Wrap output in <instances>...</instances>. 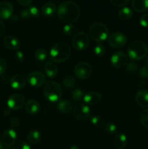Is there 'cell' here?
I'll return each instance as SVG.
<instances>
[{"label":"cell","instance_id":"45","mask_svg":"<svg viewBox=\"0 0 148 149\" xmlns=\"http://www.w3.org/2000/svg\"><path fill=\"white\" fill-rule=\"evenodd\" d=\"M17 3L22 6H29L32 3L31 0H17Z\"/></svg>","mask_w":148,"mask_h":149},{"label":"cell","instance_id":"27","mask_svg":"<svg viewBox=\"0 0 148 149\" xmlns=\"http://www.w3.org/2000/svg\"><path fill=\"white\" fill-rule=\"evenodd\" d=\"M63 32L68 36H72L78 33V28L72 23H68L63 27Z\"/></svg>","mask_w":148,"mask_h":149},{"label":"cell","instance_id":"36","mask_svg":"<svg viewBox=\"0 0 148 149\" xmlns=\"http://www.w3.org/2000/svg\"><path fill=\"white\" fill-rule=\"evenodd\" d=\"M105 131L109 135H113V134L115 133L117 131V127L115 124L110 122L105 125Z\"/></svg>","mask_w":148,"mask_h":149},{"label":"cell","instance_id":"43","mask_svg":"<svg viewBox=\"0 0 148 149\" xmlns=\"http://www.w3.org/2000/svg\"><path fill=\"white\" fill-rule=\"evenodd\" d=\"M15 57L19 63H23L24 61V55H23V52L22 51H17L15 54Z\"/></svg>","mask_w":148,"mask_h":149},{"label":"cell","instance_id":"13","mask_svg":"<svg viewBox=\"0 0 148 149\" xmlns=\"http://www.w3.org/2000/svg\"><path fill=\"white\" fill-rule=\"evenodd\" d=\"M14 10L12 4L10 1H3L0 2V18L7 20L12 16Z\"/></svg>","mask_w":148,"mask_h":149},{"label":"cell","instance_id":"17","mask_svg":"<svg viewBox=\"0 0 148 149\" xmlns=\"http://www.w3.org/2000/svg\"><path fill=\"white\" fill-rule=\"evenodd\" d=\"M3 44L6 48L10 50H16L18 49L20 47V39L12 35L6 36L3 40Z\"/></svg>","mask_w":148,"mask_h":149},{"label":"cell","instance_id":"47","mask_svg":"<svg viewBox=\"0 0 148 149\" xmlns=\"http://www.w3.org/2000/svg\"><path fill=\"white\" fill-rule=\"evenodd\" d=\"M10 113V109H6L4 110V116H7Z\"/></svg>","mask_w":148,"mask_h":149},{"label":"cell","instance_id":"42","mask_svg":"<svg viewBox=\"0 0 148 149\" xmlns=\"http://www.w3.org/2000/svg\"><path fill=\"white\" fill-rule=\"evenodd\" d=\"M10 125H11L13 128L18 127L19 125H20V120H19L17 117L12 118V119H11V121H10Z\"/></svg>","mask_w":148,"mask_h":149},{"label":"cell","instance_id":"49","mask_svg":"<svg viewBox=\"0 0 148 149\" xmlns=\"http://www.w3.org/2000/svg\"><path fill=\"white\" fill-rule=\"evenodd\" d=\"M3 148V146H2V143H1V142L0 141V149H2Z\"/></svg>","mask_w":148,"mask_h":149},{"label":"cell","instance_id":"39","mask_svg":"<svg viewBox=\"0 0 148 149\" xmlns=\"http://www.w3.org/2000/svg\"><path fill=\"white\" fill-rule=\"evenodd\" d=\"M139 76L142 79H148V65H144L139 71Z\"/></svg>","mask_w":148,"mask_h":149},{"label":"cell","instance_id":"7","mask_svg":"<svg viewBox=\"0 0 148 149\" xmlns=\"http://www.w3.org/2000/svg\"><path fill=\"white\" fill-rule=\"evenodd\" d=\"M93 72L91 65L86 62H80L74 68L75 76L79 79H86L89 78Z\"/></svg>","mask_w":148,"mask_h":149},{"label":"cell","instance_id":"38","mask_svg":"<svg viewBox=\"0 0 148 149\" xmlns=\"http://www.w3.org/2000/svg\"><path fill=\"white\" fill-rule=\"evenodd\" d=\"M28 10L29 13H30V17L36 18V17H38L40 15V13H39V9H38L36 6H29Z\"/></svg>","mask_w":148,"mask_h":149},{"label":"cell","instance_id":"23","mask_svg":"<svg viewBox=\"0 0 148 149\" xmlns=\"http://www.w3.org/2000/svg\"><path fill=\"white\" fill-rule=\"evenodd\" d=\"M45 74L49 78H55L58 73V68L53 62H47L44 66Z\"/></svg>","mask_w":148,"mask_h":149},{"label":"cell","instance_id":"14","mask_svg":"<svg viewBox=\"0 0 148 149\" xmlns=\"http://www.w3.org/2000/svg\"><path fill=\"white\" fill-rule=\"evenodd\" d=\"M16 139H17V133H16L15 130L13 129H10L6 130L3 133L2 137H1L2 143L7 147H10L14 146L15 144Z\"/></svg>","mask_w":148,"mask_h":149},{"label":"cell","instance_id":"34","mask_svg":"<svg viewBox=\"0 0 148 149\" xmlns=\"http://www.w3.org/2000/svg\"><path fill=\"white\" fill-rule=\"evenodd\" d=\"M138 69H139V66L134 62L128 63V64L126 66V71L130 73V74H135L138 71Z\"/></svg>","mask_w":148,"mask_h":149},{"label":"cell","instance_id":"11","mask_svg":"<svg viewBox=\"0 0 148 149\" xmlns=\"http://www.w3.org/2000/svg\"><path fill=\"white\" fill-rule=\"evenodd\" d=\"M110 62L115 68H123L128 64V56L123 51H118L112 55Z\"/></svg>","mask_w":148,"mask_h":149},{"label":"cell","instance_id":"2","mask_svg":"<svg viewBox=\"0 0 148 149\" xmlns=\"http://www.w3.org/2000/svg\"><path fill=\"white\" fill-rule=\"evenodd\" d=\"M72 50L68 44L63 42L55 43L50 49L49 55L54 63H63L71 57Z\"/></svg>","mask_w":148,"mask_h":149},{"label":"cell","instance_id":"29","mask_svg":"<svg viewBox=\"0 0 148 149\" xmlns=\"http://www.w3.org/2000/svg\"><path fill=\"white\" fill-rule=\"evenodd\" d=\"M91 122L94 126L100 128L102 127L105 123V120L100 116H93L91 118Z\"/></svg>","mask_w":148,"mask_h":149},{"label":"cell","instance_id":"25","mask_svg":"<svg viewBox=\"0 0 148 149\" xmlns=\"http://www.w3.org/2000/svg\"><path fill=\"white\" fill-rule=\"evenodd\" d=\"M27 139L30 144H33V145L37 144L38 143L40 142L41 139V132L38 130H31L28 134Z\"/></svg>","mask_w":148,"mask_h":149},{"label":"cell","instance_id":"46","mask_svg":"<svg viewBox=\"0 0 148 149\" xmlns=\"http://www.w3.org/2000/svg\"><path fill=\"white\" fill-rule=\"evenodd\" d=\"M5 32V25L0 20V36H2Z\"/></svg>","mask_w":148,"mask_h":149},{"label":"cell","instance_id":"22","mask_svg":"<svg viewBox=\"0 0 148 149\" xmlns=\"http://www.w3.org/2000/svg\"><path fill=\"white\" fill-rule=\"evenodd\" d=\"M114 146L117 149H124L127 144V138L123 133H118L114 138Z\"/></svg>","mask_w":148,"mask_h":149},{"label":"cell","instance_id":"5","mask_svg":"<svg viewBox=\"0 0 148 149\" xmlns=\"http://www.w3.org/2000/svg\"><path fill=\"white\" fill-rule=\"evenodd\" d=\"M89 33L91 39L97 42H104L108 37V28L104 23L96 22L89 28Z\"/></svg>","mask_w":148,"mask_h":149},{"label":"cell","instance_id":"9","mask_svg":"<svg viewBox=\"0 0 148 149\" xmlns=\"http://www.w3.org/2000/svg\"><path fill=\"white\" fill-rule=\"evenodd\" d=\"M127 42V37L121 32H114L110 35L108 38V43L112 47H123Z\"/></svg>","mask_w":148,"mask_h":149},{"label":"cell","instance_id":"50","mask_svg":"<svg viewBox=\"0 0 148 149\" xmlns=\"http://www.w3.org/2000/svg\"><path fill=\"white\" fill-rule=\"evenodd\" d=\"M146 63H147V65H148V56L146 58Z\"/></svg>","mask_w":148,"mask_h":149},{"label":"cell","instance_id":"1","mask_svg":"<svg viewBox=\"0 0 148 149\" xmlns=\"http://www.w3.org/2000/svg\"><path fill=\"white\" fill-rule=\"evenodd\" d=\"M57 15L61 20L67 23L76 22L81 16V9L75 2L65 1L61 3L57 8Z\"/></svg>","mask_w":148,"mask_h":149},{"label":"cell","instance_id":"10","mask_svg":"<svg viewBox=\"0 0 148 149\" xmlns=\"http://www.w3.org/2000/svg\"><path fill=\"white\" fill-rule=\"evenodd\" d=\"M89 106L84 103H80L76 105L73 109V116L75 119L79 121H85L88 119L90 116Z\"/></svg>","mask_w":148,"mask_h":149},{"label":"cell","instance_id":"28","mask_svg":"<svg viewBox=\"0 0 148 149\" xmlns=\"http://www.w3.org/2000/svg\"><path fill=\"white\" fill-rule=\"evenodd\" d=\"M62 83L66 88L71 89L72 87H75V84H76V81L73 76L68 75L64 77L63 79H62Z\"/></svg>","mask_w":148,"mask_h":149},{"label":"cell","instance_id":"26","mask_svg":"<svg viewBox=\"0 0 148 149\" xmlns=\"http://www.w3.org/2000/svg\"><path fill=\"white\" fill-rule=\"evenodd\" d=\"M133 16V11L131 8L128 7H122L118 11V17L121 20L126 21L131 18Z\"/></svg>","mask_w":148,"mask_h":149},{"label":"cell","instance_id":"16","mask_svg":"<svg viewBox=\"0 0 148 149\" xmlns=\"http://www.w3.org/2000/svg\"><path fill=\"white\" fill-rule=\"evenodd\" d=\"M84 101L88 106H93L100 103L102 100V95L99 92L90 91L86 93L84 96Z\"/></svg>","mask_w":148,"mask_h":149},{"label":"cell","instance_id":"32","mask_svg":"<svg viewBox=\"0 0 148 149\" xmlns=\"http://www.w3.org/2000/svg\"><path fill=\"white\" fill-rule=\"evenodd\" d=\"M84 93L81 89H75L73 90L72 94V98L74 101H78L84 98Z\"/></svg>","mask_w":148,"mask_h":149},{"label":"cell","instance_id":"41","mask_svg":"<svg viewBox=\"0 0 148 149\" xmlns=\"http://www.w3.org/2000/svg\"><path fill=\"white\" fill-rule=\"evenodd\" d=\"M141 26L143 27H148V13H145L139 20Z\"/></svg>","mask_w":148,"mask_h":149},{"label":"cell","instance_id":"24","mask_svg":"<svg viewBox=\"0 0 148 149\" xmlns=\"http://www.w3.org/2000/svg\"><path fill=\"white\" fill-rule=\"evenodd\" d=\"M58 111L61 113H68L72 111L73 106L71 102L68 101V100H60L58 103L57 106Z\"/></svg>","mask_w":148,"mask_h":149},{"label":"cell","instance_id":"18","mask_svg":"<svg viewBox=\"0 0 148 149\" xmlns=\"http://www.w3.org/2000/svg\"><path fill=\"white\" fill-rule=\"evenodd\" d=\"M10 84L13 89L20 90L26 85V80L20 74H15L10 78Z\"/></svg>","mask_w":148,"mask_h":149},{"label":"cell","instance_id":"48","mask_svg":"<svg viewBox=\"0 0 148 149\" xmlns=\"http://www.w3.org/2000/svg\"><path fill=\"white\" fill-rule=\"evenodd\" d=\"M70 149H79V148H78V147L77 146L73 145V146H72L71 147V148H70Z\"/></svg>","mask_w":148,"mask_h":149},{"label":"cell","instance_id":"33","mask_svg":"<svg viewBox=\"0 0 148 149\" xmlns=\"http://www.w3.org/2000/svg\"><path fill=\"white\" fill-rule=\"evenodd\" d=\"M94 52L97 56L101 57L104 55L105 53V48H104V45L102 44H97L95 46L94 49Z\"/></svg>","mask_w":148,"mask_h":149},{"label":"cell","instance_id":"35","mask_svg":"<svg viewBox=\"0 0 148 149\" xmlns=\"http://www.w3.org/2000/svg\"><path fill=\"white\" fill-rule=\"evenodd\" d=\"M110 2L113 6H115V7H124L130 3V1L129 0H111Z\"/></svg>","mask_w":148,"mask_h":149},{"label":"cell","instance_id":"12","mask_svg":"<svg viewBox=\"0 0 148 149\" xmlns=\"http://www.w3.org/2000/svg\"><path fill=\"white\" fill-rule=\"evenodd\" d=\"M27 81L32 87H39L45 84L46 77L44 74L40 71H33L28 76Z\"/></svg>","mask_w":148,"mask_h":149},{"label":"cell","instance_id":"19","mask_svg":"<svg viewBox=\"0 0 148 149\" xmlns=\"http://www.w3.org/2000/svg\"><path fill=\"white\" fill-rule=\"evenodd\" d=\"M131 7L137 13H145L148 11V0H133Z\"/></svg>","mask_w":148,"mask_h":149},{"label":"cell","instance_id":"15","mask_svg":"<svg viewBox=\"0 0 148 149\" xmlns=\"http://www.w3.org/2000/svg\"><path fill=\"white\" fill-rule=\"evenodd\" d=\"M135 100L139 106L145 109H148V90L141 89L136 93Z\"/></svg>","mask_w":148,"mask_h":149},{"label":"cell","instance_id":"30","mask_svg":"<svg viewBox=\"0 0 148 149\" xmlns=\"http://www.w3.org/2000/svg\"><path fill=\"white\" fill-rule=\"evenodd\" d=\"M140 121L142 122V125L148 130V109L142 111L140 114Z\"/></svg>","mask_w":148,"mask_h":149},{"label":"cell","instance_id":"8","mask_svg":"<svg viewBox=\"0 0 148 149\" xmlns=\"http://www.w3.org/2000/svg\"><path fill=\"white\" fill-rule=\"evenodd\" d=\"M7 103L10 110H19L26 104V98L23 95L15 93L8 97Z\"/></svg>","mask_w":148,"mask_h":149},{"label":"cell","instance_id":"3","mask_svg":"<svg viewBox=\"0 0 148 149\" xmlns=\"http://www.w3.org/2000/svg\"><path fill=\"white\" fill-rule=\"evenodd\" d=\"M43 93L44 97L49 101L55 103L61 98L62 90L59 83L54 81H49L44 87Z\"/></svg>","mask_w":148,"mask_h":149},{"label":"cell","instance_id":"20","mask_svg":"<svg viewBox=\"0 0 148 149\" xmlns=\"http://www.w3.org/2000/svg\"><path fill=\"white\" fill-rule=\"evenodd\" d=\"M25 109L29 114H35L40 110V104L36 100L30 99L28 100L25 104Z\"/></svg>","mask_w":148,"mask_h":149},{"label":"cell","instance_id":"4","mask_svg":"<svg viewBox=\"0 0 148 149\" xmlns=\"http://www.w3.org/2000/svg\"><path fill=\"white\" fill-rule=\"evenodd\" d=\"M147 52V45L142 41H134L128 48V55L133 61H139L145 58Z\"/></svg>","mask_w":148,"mask_h":149},{"label":"cell","instance_id":"31","mask_svg":"<svg viewBox=\"0 0 148 149\" xmlns=\"http://www.w3.org/2000/svg\"><path fill=\"white\" fill-rule=\"evenodd\" d=\"M35 58L37 61H43L46 58V52L45 49L39 48L35 52Z\"/></svg>","mask_w":148,"mask_h":149},{"label":"cell","instance_id":"21","mask_svg":"<svg viewBox=\"0 0 148 149\" xmlns=\"http://www.w3.org/2000/svg\"><path fill=\"white\" fill-rule=\"evenodd\" d=\"M57 7L55 3L52 1H48L43 4L41 7V13L46 17H51L55 13Z\"/></svg>","mask_w":148,"mask_h":149},{"label":"cell","instance_id":"37","mask_svg":"<svg viewBox=\"0 0 148 149\" xmlns=\"http://www.w3.org/2000/svg\"><path fill=\"white\" fill-rule=\"evenodd\" d=\"M12 149H30V146L25 141H19L13 146Z\"/></svg>","mask_w":148,"mask_h":149},{"label":"cell","instance_id":"44","mask_svg":"<svg viewBox=\"0 0 148 149\" xmlns=\"http://www.w3.org/2000/svg\"><path fill=\"white\" fill-rule=\"evenodd\" d=\"M20 16H21L24 19H28L30 17V15L29 13V11L28 9H26V10H22L21 13H20Z\"/></svg>","mask_w":148,"mask_h":149},{"label":"cell","instance_id":"40","mask_svg":"<svg viewBox=\"0 0 148 149\" xmlns=\"http://www.w3.org/2000/svg\"><path fill=\"white\" fill-rule=\"evenodd\" d=\"M7 68V61L2 58H0V75L4 74Z\"/></svg>","mask_w":148,"mask_h":149},{"label":"cell","instance_id":"6","mask_svg":"<svg viewBox=\"0 0 148 149\" xmlns=\"http://www.w3.org/2000/svg\"><path fill=\"white\" fill-rule=\"evenodd\" d=\"M89 36L85 32L79 31L75 33L72 39V45L76 50H84L89 45Z\"/></svg>","mask_w":148,"mask_h":149}]
</instances>
